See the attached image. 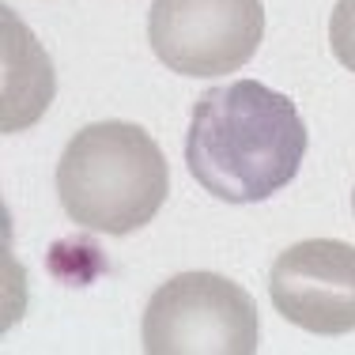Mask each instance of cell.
<instances>
[{
	"mask_svg": "<svg viewBox=\"0 0 355 355\" xmlns=\"http://www.w3.org/2000/svg\"><path fill=\"white\" fill-rule=\"evenodd\" d=\"M310 132L287 95L234 80L197 98L185 163L205 193L227 205H257L295 182Z\"/></svg>",
	"mask_w": 355,
	"mask_h": 355,
	"instance_id": "obj_1",
	"label": "cell"
},
{
	"mask_svg": "<svg viewBox=\"0 0 355 355\" xmlns=\"http://www.w3.org/2000/svg\"><path fill=\"white\" fill-rule=\"evenodd\" d=\"M171 193L159 144L132 121H95L64 144L57 197L76 227L95 234H132L151 223Z\"/></svg>",
	"mask_w": 355,
	"mask_h": 355,
	"instance_id": "obj_2",
	"label": "cell"
},
{
	"mask_svg": "<svg viewBox=\"0 0 355 355\" xmlns=\"http://www.w3.org/2000/svg\"><path fill=\"white\" fill-rule=\"evenodd\" d=\"M261 348L257 302L216 272H182L148 299V355H253Z\"/></svg>",
	"mask_w": 355,
	"mask_h": 355,
	"instance_id": "obj_3",
	"label": "cell"
},
{
	"mask_svg": "<svg viewBox=\"0 0 355 355\" xmlns=\"http://www.w3.org/2000/svg\"><path fill=\"white\" fill-rule=\"evenodd\" d=\"M265 38L261 0H155L148 42L178 76H227L250 64Z\"/></svg>",
	"mask_w": 355,
	"mask_h": 355,
	"instance_id": "obj_4",
	"label": "cell"
},
{
	"mask_svg": "<svg viewBox=\"0 0 355 355\" xmlns=\"http://www.w3.org/2000/svg\"><path fill=\"white\" fill-rule=\"evenodd\" d=\"M272 306L318 336L355 329V246L340 239H306L287 246L268 272Z\"/></svg>",
	"mask_w": 355,
	"mask_h": 355,
	"instance_id": "obj_5",
	"label": "cell"
},
{
	"mask_svg": "<svg viewBox=\"0 0 355 355\" xmlns=\"http://www.w3.org/2000/svg\"><path fill=\"white\" fill-rule=\"evenodd\" d=\"M4 19V132H23L46 114L49 98H53V69L49 57L42 53L27 27L15 19L12 8H0Z\"/></svg>",
	"mask_w": 355,
	"mask_h": 355,
	"instance_id": "obj_6",
	"label": "cell"
},
{
	"mask_svg": "<svg viewBox=\"0 0 355 355\" xmlns=\"http://www.w3.org/2000/svg\"><path fill=\"white\" fill-rule=\"evenodd\" d=\"M329 46L348 72H355V0H336L329 15Z\"/></svg>",
	"mask_w": 355,
	"mask_h": 355,
	"instance_id": "obj_7",
	"label": "cell"
},
{
	"mask_svg": "<svg viewBox=\"0 0 355 355\" xmlns=\"http://www.w3.org/2000/svg\"><path fill=\"white\" fill-rule=\"evenodd\" d=\"M352 212H355V193H352Z\"/></svg>",
	"mask_w": 355,
	"mask_h": 355,
	"instance_id": "obj_8",
	"label": "cell"
}]
</instances>
